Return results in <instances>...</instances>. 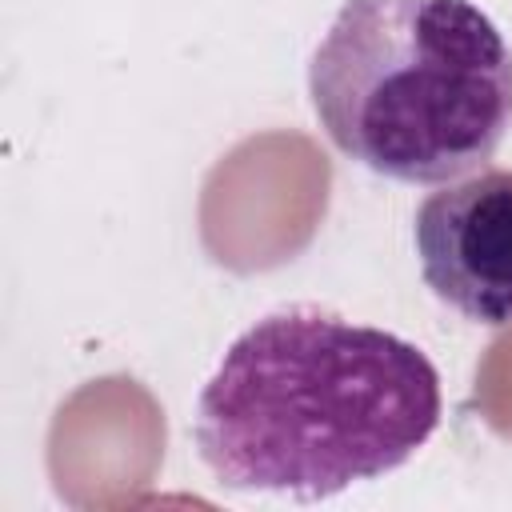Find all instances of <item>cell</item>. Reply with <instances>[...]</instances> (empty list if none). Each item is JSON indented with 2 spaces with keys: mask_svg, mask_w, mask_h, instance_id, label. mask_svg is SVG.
Returning <instances> with one entry per match:
<instances>
[{
  "mask_svg": "<svg viewBox=\"0 0 512 512\" xmlns=\"http://www.w3.org/2000/svg\"><path fill=\"white\" fill-rule=\"evenodd\" d=\"M424 284L460 316L512 324V168H480L440 184L416 208Z\"/></svg>",
  "mask_w": 512,
  "mask_h": 512,
  "instance_id": "obj_3",
  "label": "cell"
},
{
  "mask_svg": "<svg viewBox=\"0 0 512 512\" xmlns=\"http://www.w3.org/2000/svg\"><path fill=\"white\" fill-rule=\"evenodd\" d=\"M324 136L400 184L480 172L512 128V48L472 0H344L308 64Z\"/></svg>",
  "mask_w": 512,
  "mask_h": 512,
  "instance_id": "obj_2",
  "label": "cell"
},
{
  "mask_svg": "<svg viewBox=\"0 0 512 512\" xmlns=\"http://www.w3.org/2000/svg\"><path fill=\"white\" fill-rule=\"evenodd\" d=\"M440 424L436 364L404 336L296 304L244 328L196 400L216 484L328 500L408 464Z\"/></svg>",
  "mask_w": 512,
  "mask_h": 512,
  "instance_id": "obj_1",
  "label": "cell"
}]
</instances>
